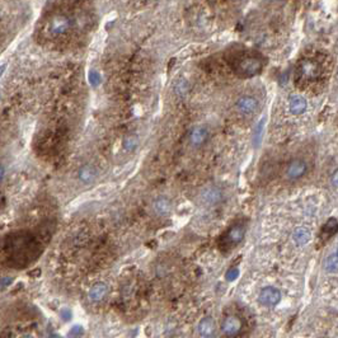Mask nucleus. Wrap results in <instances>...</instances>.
<instances>
[{
	"mask_svg": "<svg viewBox=\"0 0 338 338\" xmlns=\"http://www.w3.org/2000/svg\"><path fill=\"white\" fill-rule=\"evenodd\" d=\"M197 329H198V333H200L201 337L210 338L213 335V332H215V323H213V318L205 317L204 319H201Z\"/></svg>",
	"mask_w": 338,
	"mask_h": 338,
	"instance_id": "12",
	"label": "nucleus"
},
{
	"mask_svg": "<svg viewBox=\"0 0 338 338\" xmlns=\"http://www.w3.org/2000/svg\"><path fill=\"white\" fill-rule=\"evenodd\" d=\"M61 315H63L64 320H69L70 317H71V313L68 309H64V310H61Z\"/></svg>",
	"mask_w": 338,
	"mask_h": 338,
	"instance_id": "24",
	"label": "nucleus"
},
{
	"mask_svg": "<svg viewBox=\"0 0 338 338\" xmlns=\"http://www.w3.org/2000/svg\"><path fill=\"white\" fill-rule=\"evenodd\" d=\"M97 172L92 165H84V167L79 171V179L84 183H92L94 181Z\"/></svg>",
	"mask_w": 338,
	"mask_h": 338,
	"instance_id": "16",
	"label": "nucleus"
},
{
	"mask_svg": "<svg viewBox=\"0 0 338 338\" xmlns=\"http://www.w3.org/2000/svg\"><path fill=\"white\" fill-rule=\"evenodd\" d=\"M306 109V101L300 95H291L290 98V111L292 115H302Z\"/></svg>",
	"mask_w": 338,
	"mask_h": 338,
	"instance_id": "14",
	"label": "nucleus"
},
{
	"mask_svg": "<svg viewBox=\"0 0 338 338\" xmlns=\"http://www.w3.org/2000/svg\"><path fill=\"white\" fill-rule=\"evenodd\" d=\"M209 139V131L205 126H197L195 127L190 135L191 144L194 146H201L206 142V140Z\"/></svg>",
	"mask_w": 338,
	"mask_h": 338,
	"instance_id": "9",
	"label": "nucleus"
},
{
	"mask_svg": "<svg viewBox=\"0 0 338 338\" xmlns=\"http://www.w3.org/2000/svg\"><path fill=\"white\" fill-rule=\"evenodd\" d=\"M238 276H239V269L230 268L227 272V276H225V277H227L228 281H234V280L238 279Z\"/></svg>",
	"mask_w": 338,
	"mask_h": 338,
	"instance_id": "22",
	"label": "nucleus"
},
{
	"mask_svg": "<svg viewBox=\"0 0 338 338\" xmlns=\"http://www.w3.org/2000/svg\"><path fill=\"white\" fill-rule=\"evenodd\" d=\"M240 329H242V320L234 315H230V317L224 319L223 324H221V331L228 337H233V336L238 335Z\"/></svg>",
	"mask_w": 338,
	"mask_h": 338,
	"instance_id": "6",
	"label": "nucleus"
},
{
	"mask_svg": "<svg viewBox=\"0 0 338 338\" xmlns=\"http://www.w3.org/2000/svg\"><path fill=\"white\" fill-rule=\"evenodd\" d=\"M4 69H7V65H1V66H0V76L3 75Z\"/></svg>",
	"mask_w": 338,
	"mask_h": 338,
	"instance_id": "28",
	"label": "nucleus"
},
{
	"mask_svg": "<svg viewBox=\"0 0 338 338\" xmlns=\"http://www.w3.org/2000/svg\"><path fill=\"white\" fill-rule=\"evenodd\" d=\"M12 281H13V280L9 279V277H7V279H1V280H0V285H1V286H8V285H10V284H12Z\"/></svg>",
	"mask_w": 338,
	"mask_h": 338,
	"instance_id": "25",
	"label": "nucleus"
},
{
	"mask_svg": "<svg viewBox=\"0 0 338 338\" xmlns=\"http://www.w3.org/2000/svg\"><path fill=\"white\" fill-rule=\"evenodd\" d=\"M201 200L207 205H216L223 200V192H221L220 188L211 186V187H207L201 194Z\"/></svg>",
	"mask_w": 338,
	"mask_h": 338,
	"instance_id": "8",
	"label": "nucleus"
},
{
	"mask_svg": "<svg viewBox=\"0 0 338 338\" xmlns=\"http://www.w3.org/2000/svg\"><path fill=\"white\" fill-rule=\"evenodd\" d=\"M71 27L72 20L69 17L64 16V14H57L50 20L49 30L53 36H61V35H65Z\"/></svg>",
	"mask_w": 338,
	"mask_h": 338,
	"instance_id": "3",
	"label": "nucleus"
},
{
	"mask_svg": "<svg viewBox=\"0 0 338 338\" xmlns=\"http://www.w3.org/2000/svg\"><path fill=\"white\" fill-rule=\"evenodd\" d=\"M337 229H338L337 219H336V217H331V219H329L324 225H323L320 235H322L323 238H331L332 235H335V234L337 233Z\"/></svg>",
	"mask_w": 338,
	"mask_h": 338,
	"instance_id": "17",
	"label": "nucleus"
},
{
	"mask_svg": "<svg viewBox=\"0 0 338 338\" xmlns=\"http://www.w3.org/2000/svg\"><path fill=\"white\" fill-rule=\"evenodd\" d=\"M83 333H84V329H83L82 325H74V327H72V328L69 331V337L79 338V337H82Z\"/></svg>",
	"mask_w": 338,
	"mask_h": 338,
	"instance_id": "20",
	"label": "nucleus"
},
{
	"mask_svg": "<svg viewBox=\"0 0 338 338\" xmlns=\"http://www.w3.org/2000/svg\"><path fill=\"white\" fill-rule=\"evenodd\" d=\"M231 69L240 78H252L262 70V60L258 56L242 51L238 55H234L230 60Z\"/></svg>",
	"mask_w": 338,
	"mask_h": 338,
	"instance_id": "1",
	"label": "nucleus"
},
{
	"mask_svg": "<svg viewBox=\"0 0 338 338\" xmlns=\"http://www.w3.org/2000/svg\"><path fill=\"white\" fill-rule=\"evenodd\" d=\"M89 79H90V83H92L93 86H97V84L99 83V80H101L99 74L97 71H90V74H89Z\"/></svg>",
	"mask_w": 338,
	"mask_h": 338,
	"instance_id": "23",
	"label": "nucleus"
},
{
	"mask_svg": "<svg viewBox=\"0 0 338 338\" xmlns=\"http://www.w3.org/2000/svg\"><path fill=\"white\" fill-rule=\"evenodd\" d=\"M3 177H4V168L0 165V181L3 179Z\"/></svg>",
	"mask_w": 338,
	"mask_h": 338,
	"instance_id": "27",
	"label": "nucleus"
},
{
	"mask_svg": "<svg viewBox=\"0 0 338 338\" xmlns=\"http://www.w3.org/2000/svg\"><path fill=\"white\" fill-rule=\"evenodd\" d=\"M296 75H298V79L302 82H314V80H318L322 75V68L313 59L302 60L298 65Z\"/></svg>",
	"mask_w": 338,
	"mask_h": 338,
	"instance_id": "2",
	"label": "nucleus"
},
{
	"mask_svg": "<svg viewBox=\"0 0 338 338\" xmlns=\"http://www.w3.org/2000/svg\"><path fill=\"white\" fill-rule=\"evenodd\" d=\"M136 145H138V139L135 138V136H127V138L125 139V142H124V148L126 149V150H134L135 148H136Z\"/></svg>",
	"mask_w": 338,
	"mask_h": 338,
	"instance_id": "19",
	"label": "nucleus"
},
{
	"mask_svg": "<svg viewBox=\"0 0 338 338\" xmlns=\"http://www.w3.org/2000/svg\"><path fill=\"white\" fill-rule=\"evenodd\" d=\"M107 294H108V286L105 283H97L90 287L88 296L90 302H98L105 299Z\"/></svg>",
	"mask_w": 338,
	"mask_h": 338,
	"instance_id": "10",
	"label": "nucleus"
},
{
	"mask_svg": "<svg viewBox=\"0 0 338 338\" xmlns=\"http://www.w3.org/2000/svg\"><path fill=\"white\" fill-rule=\"evenodd\" d=\"M153 209L159 216H167L168 213L172 211V202L167 197H159L154 201Z\"/></svg>",
	"mask_w": 338,
	"mask_h": 338,
	"instance_id": "13",
	"label": "nucleus"
},
{
	"mask_svg": "<svg viewBox=\"0 0 338 338\" xmlns=\"http://www.w3.org/2000/svg\"><path fill=\"white\" fill-rule=\"evenodd\" d=\"M292 239H294V242L298 246H305L306 243H309V240H310V231L306 228H298V229L294 230Z\"/></svg>",
	"mask_w": 338,
	"mask_h": 338,
	"instance_id": "15",
	"label": "nucleus"
},
{
	"mask_svg": "<svg viewBox=\"0 0 338 338\" xmlns=\"http://www.w3.org/2000/svg\"><path fill=\"white\" fill-rule=\"evenodd\" d=\"M306 173V163L302 159H295L290 161L289 167L286 169V174L290 179H299Z\"/></svg>",
	"mask_w": 338,
	"mask_h": 338,
	"instance_id": "7",
	"label": "nucleus"
},
{
	"mask_svg": "<svg viewBox=\"0 0 338 338\" xmlns=\"http://www.w3.org/2000/svg\"><path fill=\"white\" fill-rule=\"evenodd\" d=\"M244 235H246V227L243 224H235L223 236V244L228 247L236 246L243 240Z\"/></svg>",
	"mask_w": 338,
	"mask_h": 338,
	"instance_id": "4",
	"label": "nucleus"
},
{
	"mask_svg": "<svg viewBox=\"0 0 338 338\" xmlns=\"http://www.w3.org/2000/svg\"><path fill=\"white\" fill-rule=\"evenodd\" d=\"M337 266H338V257L337 253H332L329 254L324 261V269L328 273H336L337 272Z\"/></svg>",
	"mask_w": 338,
	"mask_h": 338,
	"instance_id": "18",
	"label": "nucleus"
},
{
	"mask_svg": "<svg viewBox=\"0 0 338 338\" xmlns=\"http://www.w3.org/2000/svg\"><path fill=\"white\" fill-rule=\"evenodd\" d=\"M337 176L338 173L335 172V174H333V186H335V187H337Z\"/></svg>",
	"mask_w": 338,
	"mask_h": 338,
	"instance_id": "26",
	"label": "nucleus"
},
{
	"mask_svg": "<svg viewBox=\"0 0 338 338\" xmlns=\"http://www.w3.org/2000/svg\"><path fill=\"white\" fill-rule=\"evenodd\" d=\"M20 338H33V337H31V336H23V337H20Z\"/></svg>",
	"mask_w": 338,
	"mask_h": 338,
	"instance_id": "29",
	"label": "nucleus"
},
{
	"mask_svg": "<svg viewBox=\"0 0 338 338\" xmlns=\"http://www.w3.org/2000/svg\"><path fill=\"white\" fill-rule=\"evenodd\" d=\"M281 300V291L273 286L263 287L260 292V302L265 306H276Z\"/></svg>",
	"mask_w": 338,
	"mask_h": 338,
	"instance_id": "5",
	"label": "nucleus"
},
{
	"mask_svg": "<svg viewBox=\"0 0 338 338\" xmlns=\"http://www.w3.org/2000/svg\"><path fill=\"white\" fill-rule=\"evenodd\" d=\"M188 90V84L184 82L183 79L179 80V83L177 84V93L178 94H186Z\"/></svg>",
	"mask_w": 338,
	"mask_h": 338,
	"instance_id": "21",
	"label": "nucleus"
},
{
	"mask_svg": "<svg viewBox=\"0 0 338 338\" xmlns=\"http://www.w3.org/2000/svg\"><path fill=\"white\" fill-rule=\"evenodd\" d=\"M257 99L253 98V97H249V95H246V97H242V98L236 102V108L239 109L242 113H253V112L257 109Z\"/></svg>",
	"mask_w": 338,
	"mask_h": 338,
	"instance_id": "11",
	"label": "nucleus"
}]
</instances>
